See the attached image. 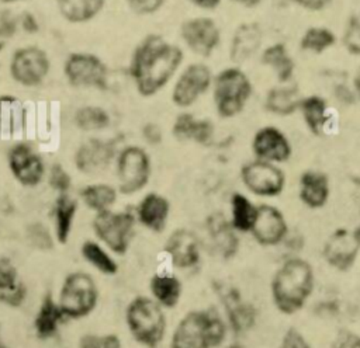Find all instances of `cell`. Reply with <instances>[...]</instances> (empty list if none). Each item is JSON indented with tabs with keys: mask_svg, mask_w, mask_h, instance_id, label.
<instances>
[{
	"mask_svg": "<svg viewBox=\"0 0 360 348\" xmlns=\"http://www.w3.org/2000/svg\"><path fill=\"white\" fill-rule=\"evenodd\" d=\"M184 59L183 51L158 34L145 36L134 49L129 76L142 97L159 93L176 74Z\"/></svg>",
	"mask_w": 360,
	"mask_h": 348,
	"instance_id": "obj_1",
	"label": "cell"
},
{
	"mask_svg": "<svg viewBox=\"0 0 360 348\" xmlns=\"http://www.w3.org/2000/svg\"><path fill=\"white\" fill-rule=\"evenodd\" d=\"M314 289V271L302 258H290L283 262L271 279L274 306L284 314L301 310Z\"/></svg>",
	"mask_w": 360,
	"mask_h": 348,
	"instance_id": "obj_2",
	"label": "cell"
},
{
	"mask_svg": "<svg viewBox=\"0 0 360 348\" xmlns=\"http://www.w3.org/2000/svg\"><path fill=\"white\" fill-rule=\"evenodd\" d=\"M226 337V326L212 309L188 312L172 335V348H217Z\"/></svg>",
	"mask_w": 360,
	"mask_h": 348,
	"instance_id": "obj_3",
	"label": "cell"
},
{
	"mask_svg": "<svg viewBox=\"0 0 360 348\" xmlns=\"http://www.w3.org/2000/svg\"><path fill=\"white\" fill-rule=\"evenodd\" d=\"M212 97L221 118L239 115L253 94V84L239 66H229L212 79Z\"/></svg>",
	"mask_w": 360,
	"mask_h": 348,
	"instance_id": "obj_4",
	"label": "cell"
},
{
	"mask_svg": "<svg viewBox=\"0 0 360 348\" xmlns=\"http://www.w3.org/2000/svg\"><path fill=\"white\" fill-rule=\"evenodd\" d=\"M125 321L134 340L148 348H156L165 337V313L162 306L150 297L132 299L125 312Z\"/></svg>",
	"mask_w": 360,
	"mask_h": 348,
	"instance_id": "obj_5",
	"label": "cell"
},
{
	"mask_svg": "<svg viewBox=\"0 0 360 348\" xmlns=\"http://www.w3.org/2000/svg\"><path fill=\"white\" fill-rule=\"evenodd\" d=\"M98 288L86 272L75 271L63 279L58 303L66 319L77 320L87 317L97 306Z\"/></svg>",
	"mask_w": 360,
	"mask_h": 348,
	"instance_id": "obj_6",
	"label": "cell"
},
{
	"mask_svg": "<svg viewBox=\"0 0 360 348\" xmlns=\"http://www.w3.org/2000/svg\"><path fill=\"white\" fill-rule=\"evenodd\" d=\"M135 227V215L127 210L114 212L111 209L96 213L93 219V230L97 239L107 248L118 255L127 253Z\"/></svg>",
	"mask_w": 360,
	"mask_h": 348,
	"instance_id": "obj_7",
	"label": "cell"
},
{
	"mask_svg": "<svg viewBox=\"0 0 360 348\" xmlns=\"http://www.w3.org/2000/svg\"><path fill=\"white\" fill-rule=\"evenodd\" d=\"M152 173L150 157L139 146L124 147L117 157L118 191L124 195L139 192L149 182Z\"/></svg>",
	"mask_w": 360,
	"mask_h": 348,
	"instance_id": "obj_8",
	"label": "cell"
},
{
	"mask_svg": "<svg viewBox=\"0 0 360 348\" xmlns=\"http://www.w3.org/2000/svg\"><path fill=\"white\" fill-rule=\"evenodd\" d=\"M63 74L73 87L104 90L108 86V67L93 53H70L63 63Z\"/></svg>",
	"mask_w": 360,
	"mask_h": 348,
	"instance_id": "obj_9",
	"label": "cell"
},
{
	"mask_svg": "<svg viewBox=\"0 0 360 348\" xmlns=\"http://www.w3.org/2000/svg\"><path fill=\"white\" fill-rule=\"evenodd\" d=\"M51 60L48 53L38 46L18 48L10 59V74L13 80L24 87H37L48 76Z\"/></svg>",
	"mask_w": 360,
	"mask_h": 348,
	"instance_id": "obj_10",
	"label": "cell"
},
{
	"mask_svg": "<svg viewBox=\"0 0 360 348\" xmlns=\"http://www.w3.org/2000/svg\"><path fill=\"white\" fill-rule=\"evenodd\" d=\"M214 74L204 63H190L183 69L174 81L172 101L179 108L194 105L212 86Z\"/></svg>",
	"mask_w": 360,
	"mask_h": 348,
	"instance_id": "obj_11",
	"label": "cell"
},
{
	"mask_svg": "<svg viewBox=\"0 0 360 348\" xmlns=\"http://www.w3.org/2000/svg\"><path fill=\"white\" fill-rule=\"evenodd\" d=\"M240 180L252 194L269 198L280 195L285 185V174L277 164L257 159L242 166Z\"/></svg>",
	"mask_w": 360,
	"mask_h": 348,
	"instance_id": "obj_12",
	"label": "cell"
},
{
	"mask_svg": "<svg viewBox=\"0 0 360 348\" xmlns=\"http://www.w3.org/2000/svg\"><path fill=\"white\" fill-rule=\"evenodd\" d=\"M180 36L186 46L201 58H208L221 44V29L208 17H194L186 20L180 28Z\"/></svg>",
	"mask_w": 360,
	"mask_h": 348,
	"instance_id": "obj_13",
	"label": "cell"
},
{
	"mask_svg": "<svg viewBox=\"0 0 360 348\" xmlns=\"http://www.w3.org/2000/svg\"><path fill=\"white\" fill-rule=\"evenodd\" d=\"M7 163L13 177L24 187H35L44 180L45 163L27 143L14 145L8 150Z\"/></svg>",
	"mask_w": 360,
	"mask_h": 348,
	"instance_id": "obj_14",
	"label": "cell"
},
{
	"mask_svg": "<svg viewBox=\"0 0 360 348\" xmlns=\"http://www.w3.org/2000/svg\"><path fill=\"white\" fill-rule=\"evenodd\" d=\"M217 295L222 302L229 327L235 335H242L255 326L256 309L242 297L238 289L229 285L217 283Z\"/></svg>",
	"mask_w": 360,
	"mask_h": 348,
	"instance_id": "obj_15",
	"label": "cell"
},
{
	"mask_svg": "<svg viewBox=\"0 0 360 348\" xmlns=\"http://www.w3.org/2000/svg\"><path fill=\"white\" fill-rule=\"evenodd\" d=\"M252 152L257 160L278 164L287 161L292 150L284 132L269 125L256 130L252 139Z\"/></svg>",
	"mask_w": 360,
	"mask_h": 348,
	"instance_id": "obj_16",
	"label": "cell"
},
{
	"mask_svg": "<svg viewBox=\"0 0 360 348\" xmlns=\"http://www.w3.org/2000/svg\"><path fill=\"white\" fill-rule=\"evenodd\" d=\"M250 233L260 246H277L285 239L288 233L287 220L281 210L276 206L260 205L257 206L256 220Z\"/></svg>",
	"mask_w": 360,
	"mask_h": 348,
	"instance_id": "obj_17",
	"label": "cell"
},
{
	"mask_svg": "<svg viewBox=\"0 0 360 348\" xmlns=\"http://www.w3.org/2000/svg\"><path fill=\"white\" fill-rule=\"evenodd\" d=\"M360 250V243L354 232L346 229L335 230L325 243L323 257L326 262L338 271H347L353 267Z\"/></svg>",
	"mask_w": 360,
	"mask_h": 348,
	"instance_id": "obj_18",
	"label": "cell"
},
{
	"mask_svg": "<svg viewBox=\"0 0 360 348\" xmlns=\"http://www.w3.org/2000/svg\"><path fill=\"white\" fill-rule=\"evenodd\" d=\"M114 157L111 142L91 138L83 142L75 152V166L84 174H96L108 167Z\"/></svg>",
	"mask_w": 360,
	"mask_h": 348,
	"instance_id": "obj_19",
	"label": "cell"
},
{
	"mask_svg": "<svg viewBox=\"0 0 360 348\" xmlns=\"http://www.w3.org/2000/svg\"><path fill=\"white\" fill-rule=\"evenodd\" d=\"M165 250L176 268L188 269L195 267L200 261L197 237L186 229H177L173 232L166 241Z\"/></svg>",
	"mask_w": 360,
	"mask_h": 348,
	"instance_id": "obj_20",
	"label": "cell"
},
{
	"mask_svg": "<svg viewBox=\"0 0 360 348\" xmlns=\"http://www.w3.org/2000/svg\"><path fill=\"white\" fill-rule=\"evenodd\" d=\"M172 133L180 142L208 145L214 136V125L210 119L195 118L191 112H181L173 122Z\"/></svg>",
	"mask_w": 360,
	"mask_h": 348,
	"instance_id": "obj_21",
	"label": "cell"
},
{
	"mask_svg": "<svg viewBox=\"0 0 360 348\" xmlns=\"http://www.w3.org/2000/svg\"><path fill=\"white\" fill-rule=\"evenodd\" d=\"M169 212V201L158 192H149L141 199L136 206V219L146 229L159 233L166 226Z\"/></svg>",
	"mask_w": 360,
	"mask_h": 348,
	"instance_id": "obj_22",
	"label": "cell"
},
{
	"mask_svg": "<svg viewBox=\"0 0 360 348\" xmlns=\"http://www.w3.org/2000/svg\"><path fill=\"white\" fill-rule=\"evenodd\" d=\"M300 199L311 208H322L330 195V182L325 173L318 170H307L300 177Z\"/></svg>",
	"mask_w": 360,
	"mask_h": 348,
	"instance_id": "obj_23",
	"label": "cell"
},
{
	"mask_svg": "<svg viewBox=\"0 0 360 348\" xmlns=\"http://www.w3.org/2000/svg\"><path fill=\"white\" fill-rule=\"evenodd\" d=\"M262 39L263 32L256 22H245L239 25L229 46V58L235 66L250 59L260 48Z\"/></svg>",
	"mask_w": 360,
	"mask_h": 348,
	"instance_id": "obj_24",
	"label": "cell"
},
{
	"mask_svg": "<svg viewBox=\"0 0 360 348\" xmlns=\"http://www.w3.org/2000/svg\"><path fill=\"white\" fill-rule=\"evenodd\" d=\"M207 230L215 251L225 260L232 258L239 248V239L231 222L221 213H214L207 220Z\"/></svg>",
	"mask_w": 360,
	"mask_h": 348,
	"instance_id": "obj_25",
	"label": "cell"
},
{
	"mask_svg": "<svg viewBox=\"0 0 360 348\" xmlns=\"http://www.w3.org/2000/svg\"><path fill=\"white\" fill-rule=\"evenodd\" d=\"M66 320L65 313L62 312L59 303L53 299L52 293H46L41 304L38 307V312L34 317V331L38 338L48 340L58 334L60 324Z\"/></svg>",
	"mask_w": 360,
	"mask_h": 348,
	"instance_id": "obj_26",
	"label": "cell"
},
{
	"mask_svg": "<svg viewBox=\"0 0 360 348\" xmlns=\"http://www.w3.org/2000/svg\"><path fill=\"white\" fill-rule=\"evenodd\" d=\"M77 201L69 194H59L53 203V230L59 244H66L70 237L73 220L77 212Z\"/></svg>",
	"mask_w": 360,
	"mask_h": 348,
	"instance_id": "obj_27",
	"label": "cell"
},
{
	"mask_svg": "<svg viewBox=\"0 0 360 348\" xmlns=\"http://www.w3.org/2000/svg\"><path fill=\"white\" fill-rule=\"evenodd\" d=\"M260 60L264 66L270 67L280 83H288L295 70V63L283 42H276L264 48Z\"/></svg>",
	"mask_w": 360,
	"mask_h": 348,
	"instance_id": "obj_28",
	"label": "cell"
},
{
	"mask_svg": "<svg viewBox=\"0 0 360 348\" xmlns=\"http://www.w3.org/2000/svg\"><path fill=\"white\" fill-rule=\"evenodd\" d=\"M301 98L300 90L295 86H277L267 91L264 107L274 115L285 116L298 111Z\"/></svg>",
	"mask_w": 360,
	"mask_h": 348,
	"instance_id": "obj_29",
	"label": "cell"
},
{
	"mask_svg": "<svg viewBox=\"0 0 360 348\" xmlns=\"http://www.w3.org/2000/svg\"><path fill=\"white\" fill-rule=\"evenodd\" d=\"M298 111L302 115V119L311 133L319 136L325 132V128L329 122L328 102L321 95H308L302 97Z\"/></svg>",
	"mask_w": 360,
	"mask_h": 348,
	"instance_id": "obj_30",
	"label": "cell"
},
{
	"mask_svg": "<svg viewBox=\"0 0 360 348\" xmlns=\"http://www.w3.org/2000/svg\"><path fill=\"white\" fill-rule=\"evenodd\" d=\"M107 0H56L60 15L72 24L89 22L97 17Z\"/></svg>",
	"mask_w": 360,
	"mask_h": 348,
	"instance_id": "obj_31",
	"label": "cell"
},
{
	"mask_svg": "<svg viewBox=\"0 0 360 348\" xmlns=\"http://www.w3.org/2000/svg\"><path fill=\"white\" fill-rule=\"evenodd\" d=\"M149 289L153 300L162 307H174L181 296V282L170 274H155L150 278Z\"/></svg>",
	"mask_w": 360,
	"mask_h": 348,
	"instance_id": "obj_32",
	"label": "cell"
},
{
	"mask_svg": "<svg viewBox=\"0 0 360 348\" xmlns=\"http://www.w3.org/2000/svg\"><path fill=\"white\" fill-rule=\"evenodd\" d=\"M257 206L252 203V201L240 194L235 192L231 196V225L236 232L250 233L253 223L256 220Z\"/></svg>",
	"mask_w": 360,
	"mask_h": 348,
	"instance_id": "obj_33",
	"label": "cell"
},
{
	"mask_svg": "<svg viewBox=\"0 0 360 348\" xmlns=\"http://www.w3.org/2000/svg\"><path fill=\"white\" fill-rule=\"evenodd\" d=\"M117 189L104 182H96V184H89L80 191V198L83 203L94 210L96 213L104 212L111 209V206L117 201Z\"/></svg>",
	"mask_w": 360,
	"mask_h": 348,
	"instance_id": "obj_34",
	"label": "cell"
},
{
	"mask_svg": "<svg viewBox=\"0 0 360 348\" xmlns=\"http://www.w3.org/2000/svg\"><path fill=\"white\" fill-rule=\"evenodd\" d=\"M80 251H82V257L98 272L104 275H114L118 272L117 261L110 255V253L100 243L87 240L82 244Z\"/></svg>",
	"mask_w": 360,
	"mask_h": 348,
	"instance_id": "obj_35",
	"label": "cell"
},
{
	"mask_svg": "<svg viewBox=\"0 0 360 348\" xmlns=\"http://www.w3.org/2000/svg\"><path fill=\"white\" fill-rule=\"evenodd\" d=\"M75 125L84 132H96L105 129L110 122V114L98 105H83L75 111Z\"/></svg>",
	"mask_w": 360,
	"mask_h": 348,
	"instance_id": "obj_36",
	"label": "cell"
},
{
	"mask_svg": "<svg viewBox=\"0 0 360 348\" xmlns=\"http://www.w3.org/2000/svg\"><path fill=\"white\" fill-rule=\"evenodd\" d=\"M336 42V35L326 27H309L304 32L300 41V46L305 52H311L315 55L323 53L329 48H332Z\"/></svg>",
	"mask_w": 360,
	"mask_h": 348,
	"instance_id": "obj_37",
	"label": "cell"
},
{
	"mask_svg": "<svg viewBox=\"0 0 360 348\" xmlns=\"http://www.w3.org/2000/svg\"><path fill=\"white\" fill-rule=\"evenodd\" d=\"M79 348H121V340L117 334H84Z\"/></svg>",
	"mask_w": 360,
	"mask_h": 348,
	"instance_id": "obj_38",
	"label": "cell"
},
{
	"mask_svg": "<svg viewBox=\"0 0 360 348\" xmlns=\"http://www.w3.org/2000/svg\"><path fill=\"white\" fill-rule=\"evenodd\" d=\"M48 182H49L51 188L58 192V195L59 194H68L70 187H72L70 174L59 163L52 164V167L48 173Z\"/></svg>",
	"mask_w": 360,
	"mask_h": 348,
	"instance_id": "obj_39",
	"label": "cell"
},
{
	"mask_svg": "<svg viewBox=\"0 0 360 348\" xmlns=\"http://www.w3.org/2000/svg\"><path fill=\"white\" fill-rule=\"evenodd\" d=\"M27 299V286L22 281H17L13 286L0 290V303L8 307H20Z\"/></svg>",
	"mask_w": 360,
	"mask_h": 348,
	"instance_id": "obj_40",
	"label": "cell"
},
{
	"mask_svg": "<svg viewBox=\"0 0 360 348\" xmlns=\"http://www.w3.org/2000/svg\"><path fill=\"white\" fill-rule=\"evenodd\" d=\"M17 28V17H14L8 10H0V51H3L13 39Z\"/></svg>",
	"mask_w": 360,
	"mask_h": 348,
	"instance_id": "obj_41",
	"label": "cell"
},
{
	"mask_svg": "<svg viewBox=\"0 0 360 348\" xmlns=\"http://www.w3.org/2000/svg\"><path fill=\"white\" fill-rule=\"evenodd\" d=\"M343 44L349 53L360 56V17H353L345 31Z\"/></svg>",
	"mask_w": 360,
	"mask_h": 348,
	"instance_id": "obj_42",
	"label": "cell"
},
{
	"mask_svg": "<svg viewBox=\"0 0 360 348\" xmlns=\"http://www.w3.org/2000/svg\"><path fill=\"white\" fill-rule=\"evenodd\" d=\"M18 281V272L13 261L7 257H0V290L13 286Z\"/></svg>",
	"mask_w": 360,
	"mask_h": 348,
	"instance_id": "obj_43",
	"label": "cell"
},
{
	"mask_svg": "<svg viewBox=\"0 0 360 348\" xmlns=\"http://www.w3.org/2000/svg\"><path fill=\"white\" fill-rule=\"evenodd\" d=\"M129 8L136 14H153L165 4V0H125Z\"/></svg>",
	"mask_w": 360,
	"mask_h": 348,
	"instance_id": "obj_44",
	"label": "cell"
},
{
	"mask_svg": "<svg viewBox=\"0 0 360 348\" xmlns=\"http://www.w3.org/2000/svg\"><path fill=\"white\" fill-rule=\"evenodd\" d=\"M280 348H312V347L298 330L290 328L284 333Z\"/></svg>",
	"mask_w": 360,
	"mask_h": 348,
	"instance_id": "obj_45",
	"label": "cell"
},
{
	"mask_svg": "<svg viewBox=\"0 0 360 348\" xmlns=\"http://www.w3.org/2000/svg\"><path fill=\"white\" fill-rule=\"evenodd\" d=\"M332 348H360V335L350 330H340L332 342Z\"/></svg>",
	"mask_w": 360,
	"mask_h": 348,
	"instance_id": "obj_46",
	"label": "cell"
},
{
	"mask_svg": "<svg viewBox=\"0 0 360 348\" xmlns=\"http://www.w3.org/2000/svg\"><path fill=\"white\" fill-rule=\"evenodd\" d=\"M30 239L32 240L34 246H37L41 250H48L52 247L51 236L49 233L42 227V225H32L28 233Z\"/></svg>",
	"mask_w": 360,
	"mask_h": 348,
	"instance_id": "obj_47",
	"label": "cell"
},
{
	"mask_svg": "<svg viewBox=\"0 0 360 348\" xmlns=\"http://www.w3.org/2000/svg\"><path fill=\"white\" fill-rule=\"evenodd\" d=\"M17 24L18 27L25 32V34H37L39 31V21L37 15L31 11H24L17 17Z\"/></svg>",
	"mask_w": 360,
	"mask_h": 348,
	"instance_id": "obj_48",
	"label": "cell"
},
{
	"mask_svg": "<svg viewBox=\"0 0 360 348\" xmlns=\"http://www.w3.org/2000/svg\"><path fill=\"white\" fill-rule=\"evenodd\" d=\"M142 136L149 145H159L163 139L162 129L159 128V125H156L153 122H148V123L143 125Z\"/></svg>",
	"mask_w": 360,
	"mask_h": 348,
	"instance_id": "obj_49",
	"label": "cell"
},
{
	"mask_svg": "<svg viewBox=\"0 0 360 348\" xmlns=\"http://www.w3.org/2000/svg\"><path fill=\"white\" fill-rule=\"evenodd\" d=\"M335 97L342 104H352V102H354L357 100L356 94L353 91V87H349L346 84H338L336 86Z\"/></svg>",
	"mask_w": 360,
	"mask_h": 348,
	"instance_id": "obj_50",
	"label": "cell"
},
{
	"mask_svg": "<svg viewBox=\"0 0 360 348\" xmlns=\"http://www.w3.org/2000/svg\"><path fill=\"white\" fill-rule=\"evenodd\" d=\"M292 1L305 10L319 11V10H323L325 7H328L332 0H292Z\"/></svg>",
	"mask_w": 360,
	"mask_h": 348,
	"instance_id": "obj_51",
	"label": "cell"
},
{
	"mask_svg": "<svg viewBox=\"0 0 360 348\" xmlns=\"http://www.w3.org/2000/svg\"><path fill=\"white\" fill-rule=\"evenodd\" d=\"M188 1L202 10H215L221 4V0H188Z\"/></svg>",
	"mask_w": 360,
	"mask_h": 348,
	"instance_id": "obj_52",
	"label": "cell"
},
{
	"mask_svg": "<svg viewBox=\"0 0 360 348\" xmlns=\"http://www.w3.org/2000/svg\"><path fill=\"white\" fill-rule=\"evenodd\" d=\"M353 91L356 94V98L360 100V69L357 70V73L353 79Z\"/></svg>",
	"mask_w": 360,
	"mask_h": 348,
	"instance_id": "obj_53",
	"label": "cell"
},
{
	"mask_svg": "<svg viewBox=\"0 0 360 348\" xmlns=\"http://www.w3.org/2000/svg\"><path fill=\"white\" fill-rule=\"evenodd\" d=\"M232 1H235V3H238V4H242V6H245V7H255V6H257L262 0H232Z\"/></svg>",
	"mask_w": 360,
	"mask_h": 348,
	"instance_id": "obj_54",
	"label": "cell"
},
{
	"mask_svg": "<svg viewBox=\"0 0 360 348\" xmlns=\"http://www.w3.org/2000/svg\"><path fill=\"white\" fill-rule=\"evenodd\" d=\"M354 232V236L357 237V240H359V243H360V226L356 229V230H353Z\"/></svg>",
	"mask_w": 360,
	"mask_h": 348,
	"instance_id": "obj_55",
	"label": "cell"
},
{
	"mask_svg": "<svg viewBox=\"0 0 360 348\" xmlns=\"http://www.w3.org/2000/svg\"><path fill=\"white\" fill-rule=\"evenodd\" d=\"M17 1H22V0H0V3H4V4H10V3H17Z\"/></svg>",
	"mask_w": 360,
	"mask_h": 348,
	"instance_id": "obj_56",
	"label": "cell"
},
{
	"mask_svg": "<svg viewBox=\"0 0 360 348\" xmlns=\"http://www.w3.org/2000/svg\"><path fill=\"white\" fill-rule=\"evenodd\" d=\"M0 348H10V347H8V345H6L4 342H1V341H0Z\"/></svg>",
	"mask_w": 360,
	"mask_h": 348,
	"instance_id": "obj_57",
	"label": "cell"
}]
</instances>
